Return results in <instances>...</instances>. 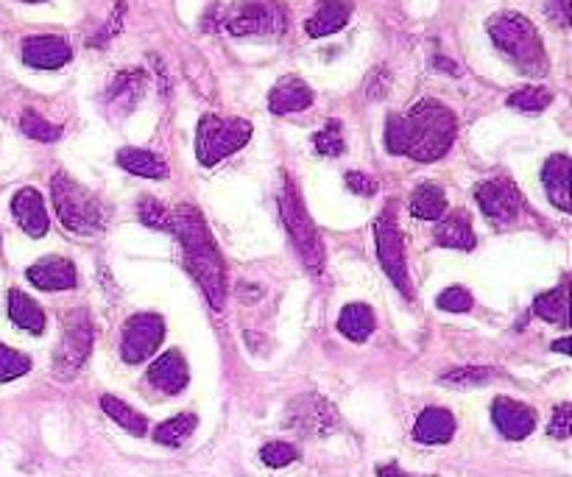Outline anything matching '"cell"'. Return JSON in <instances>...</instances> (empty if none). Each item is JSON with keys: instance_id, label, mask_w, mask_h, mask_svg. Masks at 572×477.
Instances as JSON below:
<instances>
[{"instance_id": "obj_25", "label": "cell", "mask_w": 572, "mask_h": 477, "mask_svg": "<svg viewBox=\"0 0 572 477\" xmlns=\"http://www.w3.org/2000/svg\"><path fill=\"white\" fill-rule=\"evenodd\" d=\"M9 318H12L20 330L34 332V335H40V332L45 330V313H42V307L37 305L34 299H28L23 291H17V288L9 291Z\"/></svg>"}, {"instance_id": "obj_5", "label": "cell", "mask_w": 572, "mask_h": 477, "mask_svg": "<svg viewBox=\"0 0 572 477\" xmlns=\"http://www.w3.org/2000/svg\"><path fill=\"white\" fill-rule=\"evenodd\" d=\"M280 212L282 221H285V229H288V235L293 238V246H296L299 257L305 260V265L313 271V274H319L321 268H324V246H321L319 232H316V226L310 221L305 204H302L299 190H296V185H293L288 176H285V182H282Z\"/></svg>"}, {"instance_id": "obj_8", "label": "cell", "mask_w": 572, "mask_h": 477, "mask_svg": "<svg viewBox=\"0 0 572 477\" xmlns=\"http://www.w3.org/2000/svg\"><path fill=\"white\" fill-rule=\"evenodd\" d=\"M374 238H377V254H380V263L386 268L388 279L400 288L402 296H411V282H408V268H405V249H402V235L394 207H386L377 215Z\"/></svg>"}, {"instance_id": "obj_14", "label": "cell", "mask_w": 572, "mask_h": 477, "mask_svg": "<svg viewBox=\"0 0 572 477\" xmlns=\"http://www.w3.org/2000/svg\"><path fill=\"white\" fill-rule=\"evenodd\" d=\"M146 380L157 391L162 394H179V391H185L187 383H190V371H187V363L182 358V352H165L162 358H157L151 366H148V374Z\"/></svg>"}, {"instance_id": "obj_11", "label": "cell", "mask_w": 572, "mask_h": 477, "mask_svg": "<svg viewBox=\"0 0 572 477\" xmlns=\"http://www.w3.org/2000/svg\"><path fill=\"white\" fill-rule=\"evenodd\" d=\"M93 349V324L87 310H70L65 318V338H62V352H59V369L62 374L79 371Z\"/></svg>"}, {"instance_id": "obj_34", "label": "cell", "mask_w": 572, "mask_h": 477, "mask_svg": "<svg viewBox=\"0 0 572 477\" xmlns=\"http://www.w3.org/2000/svg\"><path fill=\"white\" fill-rule=\"evenodd\" d=\"M316 151L321 157H341L344 154V129H341V120H330L316 137Z\"/></svg>"}, {"instance_id": "obj_37", "label": "cell", "mask_w": 572, "mask_h": 477, "mask_svg": "<svg viewBox=\"0 0 572 477\" xmlns=\"http://www.w3.org/2000/svg\"><path fill=\"white\" fill-rule=\"evenodd\" d=\"M137 212H140V221L146 226L168 232V210H165L157 199H140Z\"/></svg>"}, {"instance_id": "obj_20", "label": "cell", "mask_w": 572, "mask_h": 477, "mask_svg": "<svg viewBox=\"0 0 572 477\" xmlns=\"http://www.w3.org/2000/svg\"><path fill=\"white\" fill-rule=\"evenodd\" d=\"M455 436V416L444 408H425L416 416L413 438L419 444H447Z\"/></svg>"}, {"instance_id": "obj_1", "label": "cell", "mask_w": 572, "mask_h": 477, "mask_svg": "<svg viewBox=\"0 0 572 477\" xmlns=\"http://www.w3.org/2000/svg\"><path fill=\"white\" fill-rule=\"evenodd\" d=\"M455 140V115L439 101H419L386 123V148L416 162H436Z\"/></svg>"}, {"instance_id": "obj_12", "label": "cell", "mask_w": 572, "mask_h": 477, "mask_svg": "<svg viewBox=\"0 0 572 477\" xmlns=\"http://www.w3.org/2000/svg\"><path fill=\"white\" fill-rule=\"evenodd\" d=\"M475 201L480 204V210L486 218H492L497 224H508L517 218V212L522 210V196L514 182L508 179H489L480 182L475 187Z\"/></svg>"}, {"instance_id": "obj_44", "label": "cell", "mask_w": 572, "mask_h": 477, "mask_svg": "<svg viewBox=\"0 0 572 477\" xmlns=\"http://www.w3.org/2000/svg\"><path fill=\"white\" fill-rule=\"evenodd\" d=\"M26 3H40V0H26Z\"/></svg>"}, {"instance_id": "obj_21", "label": "cell", "mask_w": 572, "mask_h": 477, "mask_svg": "<svg viewBox=\"0 0 572 477\" xmlns=\"http://www.w3.org/2000/svg\"><path fill=\"white\" fill-rule=\"evenodd\" d=\"M349 17H352V6L346 0H321L316 14L307 20L305 31L310 37H330L349 23Z\"/></svg>"}, {"instance_id": "obj_32", "label": "cell", "mask_w": 572, "mask_h": 477, "mask_svg": "<svg viewBox=\"0 0 572 477\" xmlns=\"http://www.w3.org/2000/svg\"><path fill=\"white\" fill-rule=\"evenodd\" d=\"M20 129H23L26 137L37 140V143H56V140L62 137V129L54 126V123H48V120L42 118L40 112H34V109H26V112H23Z\"/></svg>"}, {"instance_id": "obj_30", "label": "cell", "mask_w": 572, "mask_h": 477, "mask_svg": "<svg viewBox=\"0 0 572 477\" xmlns=\"http://www.w3.org/2000/svg\"><path fill=\"white\" fill-rule=\"evenodd\" d=\"M196 424H199V419L193 413H179V416H173L168 422L157 424L154 441L162 444V447H182L187 438L196 433Z\"/></svg>"}, {"instance_id": "obj_16", "label": "cell", "mask_w": 572, "mask_h": 477, "mask_svg": "<svg viewBox=\"0 0 572 477\" xmlns=\"http://www.w3.org/2000/svg\"><path fill=\"white\" fill-rule=\"evenodd\" d=\"M70 45L59 37H28L23 42V62L37 70H59L70 62Z\"/></svg>"}, {"instance_id": "obj_41", "label": "cell", "mask_w": 572, "mask_h": 477, "mask_svg": "<svg viewBox=\"0 0 572 477\" xmlns=\"http://www.w3.org/2000/svg\"><path fill=\"white\" fill-rule=\"evenodd\" d=\"M547 14H550L559 26H567V23H570V0H547Z\"/></svg>"}, {"instance_id": "obj_4", "label": "cell", "mask_w": 572, "mask_h": 477, "mask_svg": "<svg viewBox=\"0 0 572 477\" xmlns=\"http://www.w3.org/2000/svg\"><path fill=\"white\" fill-rule=\"evenodd\" d=\"M54 190V207L65 229L76 235H95L104 229V210L90 190L76 185L67 173H56L51 179Z\"/></svg>"}, {"instance_id": "obj_35", "label": "cell", "mask_w": 572, "mask_h": 477, "mask_svg": "<svg viewBox=\"0 0 572 477\" xmlns=\"http://www.w3.org/2000/svg\"><path fill=\"white\" fill-rule=\"evenodd\" d=\"M489 380H492V369H483V366H464V369L441 374V383L450 388H472V385H486Z\"/></svg>"}, {"instance_id": "obj_18", "label": "cell", "mask_w": 572, "mask_h": 477, "mask_svg": "<svg viewBox=\"0 0 572 477\" xmlns=\"http://www.w3.org/2000/svg\"><path fill=\"white\" fill-rule=\"evenodd\" d=\"M570 176H572V162L567 154L550 157L545 162V168H542V182H545L547 196H550V201L564 212L572 210Z\"/></svg>"}, {"instance_id": "obj_42", "label": "cell", "mask_w": 572, "mask_h": 477, "mask_svg": "<svg viewBox=\"0 0 572 477\" xmlns=\"http://www.w3.org/2000/svg\"><path fill=\"white\" fill-rule=\"evenodd\" d=\"M377 475L380 477H419V475H408V472H405V469H400L397 464L380 466V469H377Z\"/></svg>"}, {"instance_id": "obj_9", "label": "cell", "mask_w": 572, "mask_h": 477, "mask_svg": "<svg viewBox=\"0 0 572 477\" xmlns=\"http://www.w3.org/2000/svg\"><path fill=\"white\" fill-rule=\"evenodd\" d=\"M165 338V321L157 313H137L123 327L120 355L126 363H143L157 352Z\"/></svg>"}, {"instance_id": "obj_27", "label": "cell", "mask_w": 572, "mask_h": 477, "mask_svg": "<svg viewBox=\"0 0 572 477\" xmlns=\"http://www.w3.org/2000/svg\"><path fill=\"white\" fill-rule=\"evenodd\" d=\"M338 330L344 332L349 341L363 344L374 330V313L369 305H346L338 318Z\"/></svg>"}, {"instance_id": "obj_38", "label": "cell", "mask_w": 572, "mask_h": 477, "mask_svg": "<svg viewBox=\"0 0 572 477\" xmlns=\"http://www.w3.org/2000/svg\"><path fill=\"white\" fill-rule=\"evenodd\" d=\"M436 305L441 310H447V313H466V310H472V293L461 288V285H453V288H447V291L441 293L439 299H436Z\"/></svg>"}, {"instance_id": "obj_29", "label": "cell", "mask_w": 572, "mask_h": 477, "mask_svg": "<svg viewBox=\"0 0 572 477\" xmlns=\"http://www.w3.org/2000/svg\"><path fill=\"white\" fill-rule=\"evenodd\" d=\"M101 408H104V413H107L109 419L115 424H120L126 433H132V436H146L148 430L146 416L134 411L132 405L120 402V399L112 397V394H104V397H101Z\"/></svg>"}, {"instance_id": "obj_24", "label": "cell", "mask_w": 572, "mask_h": 477, "mask_svg": "<svg viewBox=\"0 0 572 477\" xmlns=\"http://www.w3.org/2000/svg\"><path fill=\"white\" fill-rule=\"evenodd\" d=\"M533 313L539 318H545V321H550V324L570 327V291H567V282H561L559 288L536 296Z\"/></svg>"}, {"instance_id": "obj_13", "label": "cell", "mask_w": 572, "mask_h": 477, "mask_svg": "<svg viewBox=\"0 0 572 477\" xmlns=\"http://www.w3.org/2000/svg\"><path fill=\"white\" fill-rule=\"evenodd\" d=\"M492 422L500 430V436H506L508 441H522L533 433L536 427V413L528 405H522L517 399L500 397L494 399L492 405Z\"/></svg>"}, {"instance_id": "obj_3", "label": "cell", "mask_w": 572, "mask_h": 477, "mask_svg": "<svg viewBox=\"0 0 572 477\" xmlns=\"http://www.w3.org/2000/svg\"><path fill=\"white\" fill-rule=\"evenodd\" d=\"M489 37L508 59L528 76H545L547 53L542 37L528 17L517 12H500L489 20Z\"/></svg>"}, {"instance_id": "obj_17", "label": "cell", "mask_w": 572, "mask_h": 477, "mask_svg": "<svg viewBox=\"0 0 572 477\" xmlns=\"http://www.w3.org/2000/svg\"><path fill=\"white\" fill-rule=\"evenodd\" d=\"M12 212L17 224L23 226V232L31 238H42L48 232V212H45L42 196L34 187H23L20 193H14Z\"/></svg>"}, {"instance_id": "obj_7", "label": "cell", "mask_w": 572, "mask_h": 477, "mask_svg": "<svg viewBox=\"0 0 572 477\" xmlns=\"http://www.w3.org/2000/svg\"><path fill=\"white\" fill-rule=\"evenodd\" d=\"M288 26L285 9L277 0H235L227 14L229 34L257 37V34H282Z\"/></svg>"}, {"instance_id": "obj_33", "label": "cell", "mask_w": 572, "mask_h": 477, "mask_svg": "<svg viewBox=\"0 0 572 477\" xmlns=\"http://www.w3.org/2000/svg\"><path fill=\"white\" fill-rule=\"evenodd\" d=\"M28 371H31V360L23 352L0 344V383H12V380L23 377Z\"/></svg>"}, {"instance_id": "obj_36", "label": "cell", "mask_w": 572, "mask_h": 477, "mask_svg": "<svg viewBox=\"0 0 572 477\" xmlns=\"http://www.w3.org/2000/svg\"><path fill=\"white\" fill-rule=\"evenodd\" d=\"M299 458V452L288 441H268L266 447L260 450V461L268 469H282V466H291Z\"/></svg>"}, {"instance_id": "obj_39", "label": "cell", "mask_w": 572, "mask_h": 477, "mask_svg": "<svg viewBox=\"0 0 572 477\" xmlns=\"http://www.w3.org/2000/svg\"><path fill=\"white\" fill-rule=\"evenodd\" d=\"M570 433H572V405L570 402H561L559 408L553 411L550 424H547V436L564 441V438H570Z\"/></svg>"}, {"instance_id": "obj_26", "label": "cell", "mask_w": 572, "mask_h": 477, "mask_svg": "<svg viewBox=\"0 0 572 477\" xmlns=\"http://www.w3.org/2000/svg\"><path fill=\"white\" fill-rule=\"evenodd\" d=\"M118 165L126 168L129 173H134V176H143V179H162L165 171H168L165 162L157 154L143 151V148H120Z\"/></svg>"}, {"instance_id": "obj_19", "label": "cell", "mask_w": 572, "mask_h": 477, "mask_svg": "<svg viewBox=\"0 0 572 477\" xmlns=\"http://www.w3.org/2000/svg\"><path fill=\"white\" fill-rule=\"evenodd\" d=\"M310 104H313V90L302 79H296V76H285L282 81H277V87L268 95V106H271L274 115L302 112Z\"/></svg>"}, {"instance_id": "obj_23", "label": "cell", "mask_w": 572, "mask_h": 477, "mask_svg": "<svg viewBox=\"0 0 572 477\" xmlns=\"http://www.w3.org/2000/svg\"><path fill=\"white\" fill-rule=\"evenodd\" d=\"M143 90H146V73L143 70H123L118 73L115 84L109 87V104L118 106L120 112H129L140 98H143Z\"/></svg>"}, {"instance_id": "obj_43", "label": "cell", "mask_w": 572, "mask_h": 477, "mask_svg": "<svg viewBox=\"0 0 572 477\" xmlns=\"http://www.w3.org/2000/svg\"><path fill=\"white\" fill-rule=\"evenodd\" d=\"M553 349H556V352H564V355H567V352H570V344H567V338H564V341H559V344H553Z\"/></svg>"}, {"instance_id": "obj_31", "label": "cell", "mask_w": 572, "mask_h": 477, "mask_svg": "<svg viewBox=\"0 0 572 477\" xmlns=\"http://www.w3.org/2000/svg\"><path fill=\"white\" fill-rule=\"evenodd\" d=\"M550 101H553V93L545 90V87H522L517 93H511L508 106L517 109V112L536 115V112H545L547 106H550Z\"/></svg>"}, {"instance_id": "obj_22", "label": "cell", "mask_w": 572, "mask_h": 477, "mask_svg": "<svg viewBox=\"0 0 572 477\" xmlns=\"http://www.w3.org/2000/svg\"><path fill=\"white\" fill-rule=\"evenodd\" d=\"M436 243L447 246V249H464L472 252L475 249V232L469 224V215L466 212H455L450 218H444L436 229Z\"/></svg>"}, {"instance_id": "obj_28", "label": "cell", "mask_w": 572, "mask_h": 477, "mask_svg": "<svg viewBox=\"0 0 572 477\" xmlns=\"http://www.w3.org/2000/svg\"><path fill=\"white\" fill-rule=\"evenodd\" d=\"M411 212L422 221H439L447 212V196L444 190L436 185H422L413 190L411 196Z\"/></svg>"}, {"instance_id": "obj_15", "label": "cell", "mask_w": 572, "mask_h": 477, "mask_svg": "<svg viewBox=\"0 0 572 477\" xmlns=\"http://www.w3.org/2000/svg\"><path fill=\"white\" fill-rule=\"evenodd\" d=\"M26 277L31 285H37L40 291H70L76 288V268L65 257H45L40 263H34L26 271Z\"/></svg>"}, {"instance_id": "obj_6", "label": "cell", "mask_w": 572, "mask_h": 477, "mask_svg": "<svg viewBox=\"0 0 572 477\" xmlns=\"http://www.w3.org/2000/svg\"><path fill=\"white\" fill-rule=\"evenodd\" d=\"M252 137V123L243 118H218V115H204L199 120L196 132V157L201 165H218L221 159L235 154L249 143Z\"/></svg>"}, {"instance_id": "obj_10", "label": "cell", "mask_w": 572, "mask_h": 477, "mask_svg": "<svg viewBox=\"0 0 572 477\" xmlns=\"http://www.w3.org/2000/svg\"><path fill=\"white\" fill-rule=\"evenodd\" d=\"M285 424L305 436H327L338 427V411L319 394H305L288 405Z\"/></svg>"}, {"instance_id": "obj_40", "label": "cell", "mask_w": 572, "mask_h": 477, "mask_svg": "<svg viewBox=\"0 0 572 477\" xmlns=\"http://www.w3.org/2000/svg\"><path fill=\"white\" fill-rule=\"evenodd\" d=\"M346 187L352 193H358V196H374L377 193V182H374L372 176H366V173L360 171L346 173Z\"/></svg>"}, {"instance_id": "obj_2", "label": "cell", "mask_w": 572, "mask_h": 477, "mask_svg": "<svg viewBox=\"0 0 572 477\" xmlns=\"http://www.w3.org/2000/svg\"><path fill=\"white\" fill-rule=\"evenodd\" d=\"M168 232H173L182 243L187 271L196 277L207 302L215 310H221L224 299H227V271H224V260L215 249V240L204 224L201 212L187 207V204L176 207L173 212H168Z\"/></svg>"}]
</instances>
